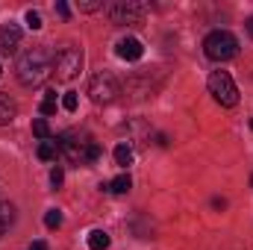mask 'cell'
Here are the masks:
<instances>
[{"instance_id":"1","label":"cell","mask_w":253,"mask_h":250,"mask_svg":"<svg viewBox=\"0 0 253 250\" xmlns=\"http://www.w3.org/2000/svg\"><path fill=\"white\" fill-rule=\"evenodd\" d=\"M15 74H18V83L27 85V88H39L50 80L53 74V56L44 50V47H33L27 50L18 65H15Z\"/></svg>"},{"instance_id":"2","label":"cell","mask_w":253,"mask_h":250,"mask_svg":"<svg viewBox=\"0 0 253 250\" xmlns=\"http://www.w3.org/2000/svg\"><path fill=\"white\" fill-rule=\"evenodd\" d=\"M203 53L212 62H227V59H233L239 53V39L230 30H215V33H209L203 39Z\"/></svg>"},{"instance_id":"3","label":"cell","mask_w":253,"mask_h":250,"mask_svg":"<svg viewBox=\"0 0 253 250\" xmlns=\"http://www.w3.org/2000/svg\"><path fill=\"white\" fill-rule=\"evenodd\" d=\"M80 71H83V50L77 44H65L59 53H53V74H56V80L68 83Z\"/></svg>"},{"instance_id":"4","label":"cell","mask_w":253,"mask_h":250,"mask_svg":"<svg viewBox=\"0 0 253 250\" xmlns=\"http://www.w3.org/2000/svg\"><path fill=\"white\" fill-rule=\"evenodd\" d=\"M209 94L221 103V106H236L239 103V88H236V83H233V77L227 74V71H212L209 74Z\"/></svg>"},{"instance_id":"5","label":"cell","mask_w":253,"mask_h":250,"mask_svg":"<svg viewBox=\"0 0 253 250\" xmlns=\"http://www.w3.org/2000/svg\"><path fill=\"white\" fill-rule=\"evenodd\" d=\"M118 94H121V85H118V80H115L109 71H100V74L91 77V83H88V97H91L97 106H100V103H112Z\"/></svg>"},{"instance_id":"6","label":"cell","mask_w":253,"mask_h":250,"mask_svg":"<svg viewBox=\"0 0 253 250\" xmlns=\"http://www.w3.org/2000/svg\"><path fill=\"white\" fill-rule=\"evenodd\" d=\"M141 15H144V6L138 0H115L109 6L112 24H135V21H141Z\"/></svg>"},{"instance_id":"7","label":"cell","mask_w":253,"mask_h":250,"mask_svg":"<svg viewBox=\"0 0 253 250\" xmlns=\"http://www.w3.org/2000/svg\"><path fill=\"white\" fill-rule=\"evenodd\" d=\"M18 47H21V27L9 21L0 27V53L12 56V53H18Z\"/></svg>"},{"instance_id":"8","label":"cell","mask_w":253,"mask_h":250,"mask_svg":"<svg viewBox=\"0 0 253 250\" xmlns=\"http://www.w3.org/2000/svg\"><path fill=\"white\" fill-rule=\"evenodd\" d=\"M56 147L62 150L71 162H83V147H85V144H80L71 132H62V135L56 138Z\"/></svg>"},{"instance_id":"9","label":"cell","mask_w":253,"mask_h":250,"mask_svg":"<svg viewBox=\"0 0 253 250\" xmlns=\"http://www.w3.org/2000/svg\"><path fill=\"white\" fill-rule=\"evenodd\" d=\"M118 56L126 59V62H138L144 56V44L138 39H121L118 42Z\"/></svg>"},{"instance_id":"10","label":"cell","mask_w":253,"mask_h":250,"mask_svg":"<svg viewBox=\"0 0 253 250\" xmlns=\"http://www.w3.org/2000/svg\"><path fill=\"white\" fill-rule=\"evenodd\" d=\"M15 115H18V106H15V100H12L9 94H3V91H0V126L12 124V121H15Z\"/></svg>"},{"instance_id":"11","label":"cell","mask_w":253,"mask_h":250,"mask_svg":"<svg viewBox=\"0 0 253 250\" xmlns=\"http://www.w3.org/2000/svg\"><path fill=\"white\" fill-rule=\"evenodd\" d=\"M39 159L42 162H53L56 159V153H59V147H56V138H50V141H39Z\"/></svg>"},{"instance_id":"12","label":"cell","mask_w":253,"mask_h":250,"mask_svg":"<svg viewBox=\"0 0 253 250\" xmlns=\"http://www.w3.org/2000/svg\"><path fill=\"white\" fill-rule=\"evenodd\" d=\"M88 248H91V250H106V248H109V236H106L103 230L88 233Z\"/></svg>"},{"instance_id":"13","label":"cell","mask_w":253,"mask_h":250,"mask_svg":"<svg viewBox=\"0 0 253 250\" xmlns=\"http://www.w3.org/2000/svg\"><path fill=\"white\" fill-rule=\"evenodd\" d=\"M129 186H132V180H129V174H121V177H115V180H112V183H109V191H112V194H126V191H129Z\"/></svg>"},{"instance_id":"14","label":"cell","mask_w":253,"mask_h":250,"mask_svg":"<svg viewBox=\"0 0 253 250\" xmlns=\"http://www.w3.org/2000/svg\"><path fill=\"white\" fill-rule=\"evenodd\" d=\"M33 132H36L39 141H50V138H53V135H50V126H47L44 118H36V121H33Z\"/></svg>"},{"instance_id":"15","label":"cell","mask_w":253,"mask_h":250,"mask_svg":"<svg viewBox=\"0 0 253 250\" xmlns=\"http://www.w3.org/2000/svg\"><path fill=\"white\" fill-rule=\"evenodd\" d=\"M115 162L124 165V168L132 162V147H129V144H118V147H115Z\"/></svg>"},{"instance_id":"16","label":"cell","mask_w":253,"mask_h":250,"mask_svg":"<svg viewBox=\"0 0 253 250\" xmlns=\"http://www.w3.org/2000/svg\"><path fill=\"white\" fill-rule=\"evenodd\" d=\"M44 227H47V230H59V227H62V212H59V209H47Z\"/></svg>"},{"instance_id":"17","label":"cell","mask_w":253,"mask_h":250,"mask_svg":"<svg viewBox=\"0 0 253 250\" xmlns=\"http://www.w3.org/2000/svg\"><path fill=\"white\" fill-rule=\"evenodd\" d=\"M56 112V91H44V100H42V115H53Z\"/></svg>"},{"instance_id":"18","label":"cell","mask_w":253,"mask_h":250,"mask_svg":"<svg viewBox=\"0 0 253 250\" xmlns=\"http://www.w3.org/2000/svg\"><path fill=\"white\" fill-rule=\"evenodd\" d=\"M100 159V147L94 144V141H85V147H83V162H97Z\"/></svg>"},{"instance_id":"19","label":"cell","mask_w":253,"mask_h":250,"mask_svg":"<svg viewBox=\"0 0 253 250\" xmlns=\"http://www.w3.org/2000/svg\"><path fill=\"white\" fill-rule=\"evenodd\" d=\"M77 106H80L77 91H65V94H62V109H65V112H77Z\"/></svg>"},{"instance_id":"20","label":"cell","mask_w":253,"mask_h":250,"mask_svg":"<svg viewBox=\"0 0 253 250\" xmlns=\"http://www.w3.org/2000/svg\"><path fill=\"white\" fill-rule=\"evenodd\" d=\"M24 21H27V27H30V30H42V15H39L36 9H30V12L24 15Z\"/></svg>"},{"instance_id":"21","label":"cell","mask_w":253,"mask_h":250,"mask_svg":"<svg viewBox=\"0 0 253 250\" xmlns=\"http://www.w3.org/2000/svg\"><path fill=\"white\" fill-rule=\"evenodd\" d=\"M62 180H65V174H62V168L56 165V168L50 171V186H53V188H59V186H62Z\"/></svg>"},{"instance_id":"22","label":"cell","mask_w":253,"mask_h":250,"mask_svg":"<svg viewBox=\"0 0 253 250\" xmlns=\"http://www.w3.org/2000/svg\"><path fill=\"white\" fill-rule=\"evenodd\" d=\"M97 9H103L100 0H85V3H80V12H97Z\"/></svg>"},{"instance_id":"23","label":"cell","mask_w":253,"mask_h":250,"mask_svg":"<svg viewBox=\"0 0 253 250\" xmlns=\"http://www.w3.org/2000/svg\"><path fill=\"white\" fill-rule=\"evenodd\" d=\"M56 12H59L62 18H68V15H71V6H68V3H62V0H59V3H56Z\"/></svg>"},{"instance_id":"24","label":"cell","mask_w":253,"mask_h":250,"mask_svg":"<svg viewBox=\"0 0 253 250\" xmlns=\"http://www.w3.org/2000/svg\"><path fill=\"white\" fill-rule=\"evenodd\" d=\"M33 250H44V242H33Z\"/></svg>"},{"instance_id":"25","label":"cell","mask_w":253,"mask_h":250,"mask_svg":"<svg viewBox=\"0 0 253 250\" xmlns=\"http://www.w3.org/2000/svg\"><path fill=\"white\" fill-rule=\"evenodd\" d=\"M248 33L253 36V18H248Z\"/></svg>"},{"instance_id":"26","label":"cell","mask_w":253,"mask_h":250,"mask_svg":"<svg viewBox=\"0 0 253 250\" xmlns=\"http://www.w3.org/2000/svg\"><path fill=\"white\" fill-rule=\"evenodd\" d=\"M3 230H6V227H3V221H0V233H3Z\"/></svg>"},{"instance_id":"27","label":"cell","mask_w":253,"mask_h":250,"mask_svg":"<svg viewBox=\"0 0 253 250\" xmlns=\"http://www.w3.org/2000/svg\"><path fill=\"white\" fill-rule=\"evenodd\" d=\"M251 129H253V118H251Z\"/></svg>"},{"instance_id":"28","label":"cell","mask_w":253,"mask_h":250,"mask_svg":"<svg viewBox=\"0 0 253 250\" xmlns=\"http://www.w3.org/2000/svg\"><path fill=\"white\" fill-rule=\"evenodd\" d=\"M251 186H253V177H251Z\"/></svg>"}]
</instances>
